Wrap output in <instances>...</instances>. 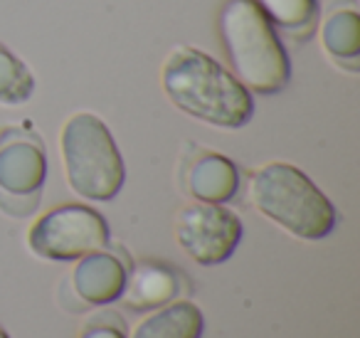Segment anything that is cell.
<instances>
[{
  "label": "cell",
  "instance_id": "1",
  "mask_svg": "<svg viewBox=\"0 0 360 338\" xmlns=\"http://www.w3.org/2000/svg\"><path fill=\"white\" fill-rule=\"evenodd\" d=\"M160 84L175 109L217 129H242L255 114L250 89L198 47L180 45L170 50Z\"/></svg>",
  "mask_w": 360,
  "mask_h": 338
},
{
  "label": "cell",
  "instance_id": "2",
  "mask_svg": "<svg viewBox=\"0 0 360 338\" xmlns=\"http://www.w3.org/2000/svg\"><path fill=\"white\" fill-rule=\"evenodd\" d=\"M217 27L232 75L247 89L257 94H279L289 84L291 62L286 47L255 0H227Z\"/></svg>",
  "mask_w": 360,
  "mask_h": 338
},
{
  "label": "cell",
  "instance_id": "3",
  "mask_svg": "<svg viewBox=\"0 0 360 338\" xmlns=\"http://www.w3.org/2000/svg\"><path fill=\"white\" fill-rule=\"evenodd\" d=\"M250 200L264 218L299 239H323L335 227V208L301 168L266 163L250 178Z\"/></svg>",
  "mask_w": 360,
  "mask_h": 338
},
{
  "label": "cell",
  "instance_id": "4",
  "mask_svg": "<svg viewBox=\"0 0 360 338\" xmlns=\"http://www.w3.org/2000/svg\"><path fill=\"white\" fill-rule=\"evenodd\" d=\"M60 151L70 188L91 203H106L124 188L126 165L109 126L91 111H77L62 124Z\"/></svg>",
  "mask_w": 360,
  "mask_h": 338
},
{
  "label": "cell",
  "instance_id": "5",
  "mask_svg": "<svg viewBox=\"0 0 360 338\" xmlns=\"http://www.w3.org/2000/svg\"><path fill=\"white\" fill-rule=\"evenodd\" d=\"M109 242V223L89 205L67 203L40 215L27 232V244L42 259L75 262Z\"/></svg>",
  "mask_w": 360,
  "mask_h": 338
},
{
  "label": "cell",
  "instance_id": "6",
  "mask_svg": "<svg viewBox=\"0 0 360 338\" xmlns=\"http://www.w3.org/2000/svg\"><path fill=\"white\" fill-rule=\"evenodd\" d=\"M175 239L193 262L215 267L232 257L242 239V220L217 203H191L175 218Z\"/></svg>",
  "mask_w": 360,
  "mask_h": 338
},
{
  "label": "cell",
  "instance_id": "7",
  "mask_svg": "<svg viewBox=\"0 0 360 338\" xmlns=\"http://www.w3.org/2000/svg\"><path fill=\"white\" fill-rule=\"evenodd\" d=\"M47 178V156L30 131L8 126L0 131V193L8 198H35Z\"/></svg>",
  "mask_w": 360,
  "mask_h": 338
},
{
  "label": "cell",
  "instance_id": "8",
  "mask_svg": "<svg viewBox=\"0 0 360 338\" xmlns=\"http://www.w3.org/2000/svg\"><path fill=\"white\" fill-rule=\"evenodd\" d=\"M126 277L129 269L114 252L96 249L77 259V267L72 269V289L84 303L106 306L121 299Z\"/></svg>",
  "mask_w": 360,
  "mask_h": 338
},
{
  "label": "cell",
  "instance_id": "9",
  "mask_svg": "<svg viewBox=\"0 0 360 338\" xmlns=\"http://www.w3.org/2000/svg\"><path fill=\"white\" fill-rule=\"evenodd\" d=\"M186 185L198 203L225 205L240 190V170L227 156L205 151L188 168Z\"/></svg>",
  "mask_w": 360,
  "mask_h": 338
},
{
  "label": "cell",
  "instance_id": "10",
  "mask_svg": "<svg viewBox=\"0 0 360 338\" xmlns=\"http://www.w3.org/2000/svg\"><path fill=\"white\" fill-rule=\"evenodd\" d=\"M180 292V279L165 264L143 262L134 267V272L126 277L124 303L134 311H153L165 303H170Z\"/></svg>",
  "mask_w": 360,
  "mask_h": 338
},
{
  "label": "cell",
  "instance_id": "11",
  "mask_svg": "<svg viewBox=\"0 0 360 338\" xmlns=\"http://www.w3.org/2000/svg\"><path fill=\"white\" fill-rule=\"evenodd\" d=\"M205 316L193 301H170L139 321L131 338H200Z\"/></svg>",
  "mask_w": 360,
  "mask_h": 338
},
{
  "label": "cell",
  "instance_id": "12",
  "mask_svg": "<svg viewBox=\"0 0 360 338\" xmlns=\"http://www.w3.org/2000/svg\"><path fill=\"white\" fill-rule=\"evenodd\" d=\"M321 42L338 62H355L360 55V18L355 8H338L321 25Z\"/></svg>",
  "mask_w": 360,
  "mask_h": 338
},
{
  "label": "cell",
  "instance_id": "13",
  "mask_svg": "<svg viewBox=\"0 0 360 338\" xmlns=\"http://www.w3.org/2000/svg\"><path fill=\"white\" fill-rule=\"evenodd\" d=\"M276 30L304 40L319 23V0H255Z\"/></svg>",
  "mask_w": 360,
  "mask_h": 338
},
{
  "label": "cell",
  "instance_id": "14",
  "mask_svg": "<svg viewBox=\"0 0 360 338\" xmlns=\"http://www.w3.org/2000/svg\"><path fill=\"white\" fill-rule=\"evenodd\" d=\"M35 92V77L30 67L0 42V104L18 106L30 101Z\"/></svg>",
  "mask_w": 360,
  "mask_h": 338
},
{
  "label": "cell",
  "instance_id": "15",
  "mask_svg": "<svg viewBox=\"0 0 360 338\" xmlns=\"http://www.w3.org/2000/svg\"><path fill=\"white\" fill-rule=\"evenodd\" d=\"M82 338H126V336L121 328L109 326V323H91L89 328H84Z\"/></svg>",
  "mask_w": 360,
  "mask_h": 338
},
{
  "label": "cell",
  "instance_id": "16",
  "mask_svg": "<svg viewBox=\"0 0 360 338\" xmlns=\"http://www.w3.org/2000/svg\"><path fill=\"white\" fill-rule=\"evenodd\" d=\"M0 338H11V336H8V333L3 331V328H0Z\"/></svg>",
  "mask_w": 360,
  "mask_h": 338
}]
</instances>
